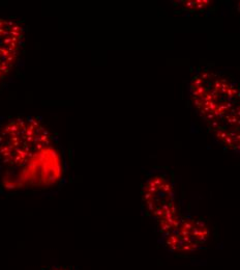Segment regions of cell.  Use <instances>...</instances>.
Instances as JSON below:
<instances>
[{
  "label": "cell",
  "instance_id": "cell-1",
  "mask_svg": "<svg viewBox=\"0 0 240 270\" xmlns=\"http://www.w3.org/2000/svg\"><path fill=\"white\" fill-rule=\"evenodd\" d=\"M49 131L37 120L18 117L0 130V162L22 166L50 144Z\"/></svg>",
  "mask_w": 240,
  "mask_h": 270
},
{
  "label": "cell",
  "instance_id": "cell-2",
  "mask_svg": "<svg viewBox=\"0 0 240 270\" xmlns=\"http://www.w3.org/2000/svg\"><path fill=\"white\" fill-rule=\"evenodd\" d=\"M24 44V30L18 23L0 19V50L20 51Z\"/></svg>",
  "mask_w": 240,
  "mask_h": 270
},
{
  "label": "cell",
  "instance_id": "cell-3",
  "mask_svg": "<svg viewBox=\"0 0 240 270\" xmlns=\"http://www.w3.org/2000/svg\"><path fill=\"white\" fill-rule=\"evenodd\" d=\"M19 55L20 51L0 50V84L14 72Z\"/></svg>",
  "mask_w": 240,
  "mask_h": 270
},
{
  "label": "cell",
  "instance_id": "cell-4",
  "mask_svg": "<svg viewBox=\"0 0 240 270\" xmlns=\"http://www.w3.org/2000/svg\"><path fill=\"white\" fill-rule=\"evenodd\" d=\"M46 270H72V269L67 268V267H64V266H52V267H49V268Z\"/></svg>",
  "mask_w": 240,
  "mask_h": 270
}]
</instances>
